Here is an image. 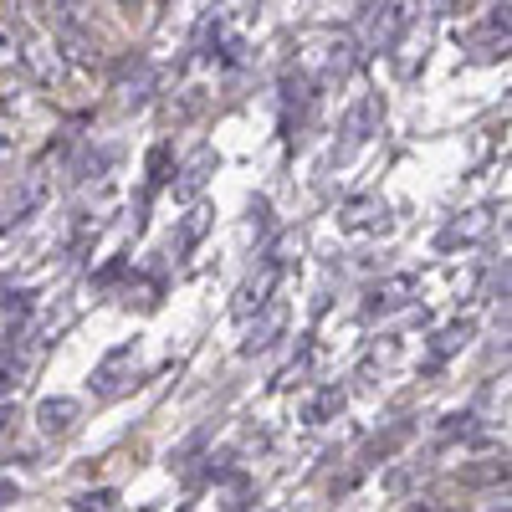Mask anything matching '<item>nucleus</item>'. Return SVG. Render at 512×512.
Segmentation results:
<instances>
[{
    "instance_id": "19",
    "label": "nucleus",
    "mask_w": 512,
    "mask_h": 512,
    "mask_svg": "<svg viewBox=\"0 0 512 512\" xmlns=\"http://www.w3.org/2000/svg\"><path fill=\"white\" fill-rule=\"evenodd\" d=\"M26 6H57V0H26Z\"/></svg>"
},
{
    "instance_id": "17",
    "label": "nucleus",
    "mask_w": 512,
    "mask_h": 512,
    "mask_svg": "<svg viewBox=\"0 0 512 512\" xmlns=\"http://www.w3.org/2000/svg\"><path fill=\"white\" fill-rule=\"evenodd\" d=\"M11 502H21V487L11 477H0V507H11Z\"/></svg>"
},
{
    "instance_id": "6",
    "label": "nucleus",
    "mask_w": 512,
    "mask_h": 512,
    "mask_svg": "<svg viewBox=\"0 0 512 512\" xmlns=\"http://www.w3.org/2000/svg\"><path fill=\"white\" fill-rule=\"evenodd\" d=\"M344 405H349V395H344V384H323V390L303 405V425H328V420H338L344 415Z\"/></svg>"
},
{
    "instance_id": "2",
    "label": "nucleus",
    "mask_w": 512,
    "mask_h": 512,
    "mask_svg": "<svg viewBox=\"0 0 512 512\" xmlns=\"http://www.w3.org/2000/svg\"><path fill=\"white\" fill-rule=\"evenodd\" d=\"M415 292H420V282H415L410 272H395V277L374 282V287L364 292V318H390V313L410 308V303H415Z\"/></svg>"
},
{
    "instance_id": "20",
    "label": "nucleus",
    "mask_w": 512,
    "mask_h": 512,
    "mask_svg": "<svg viewBox=\"0 0 512 512\" xmlns=\"http://www.w3.org/2000/svg\"><path fill=\"white\" fill-rule=\"evenodd\" d=\"M6 420H11V410H0V431H6Z\"/></svg>"
},
{
    "instance_id": "18",
    "label": "nucleus",
    "mask_w": 512,
    "mask_h": 512,
    "mask_svg": "<svg viewBox=\"0 0 512 512\" xmlns=\"http://www.w3.org/2000/svg\"><path fill=\"white\" fill-rule=\"evenodd\" d=\"M205 231V210H190V226H185V241H195Z\"/></svg>"
},
{
    "instance_id": "16",
    "label": "nucleus",
    "mask_w": 512,
    "mask_h": 512,
    "mask_svg": "<svg viewBox=\"0 0 512 512\" xmlns=\"http://www.w3.org/2000/svg\"><path fill=\"white\" fill-rule=\"evenodd\" d=\"M72 507H118V492H113V487H98V492H82V497H72Z\"/></svg>"
},
{
    "instance_id": "8",
    "label": "nucleus",
    "mask_w": 512,
    "mask_h": 512,
    "mask_svg": "<svg viewBox=\"0 0 512 512\" xmlns=\"http://www.w3.org/2000/svg\"><path fill=\"white\" fill-rule=\"evenodd\" d=\"M21 67V26L11 16H0V72Z\"/></svg>"
},
{
    "instance_id": "3",
    "label": "nucleus",
    "mask_w": 512,
    "mask_h": 512,
    "mask_svg": "<svg viewBox=\"0 0 512 512\" xmlns=\"http://www.w3.org/2000/svg\"><path fill=\"white\" fill-rule=\"evenodd\" d=\"M492 221H497V216H492V205L466 210V216H456V221L436 236V246H441V251H451V246H472V241H482V236L492 231Z\"/></svg>"
},
{
    "instance_id": "5",
    "label": "nucleus",
    "mask_w": 512,
    "mask_h": 512,
    "mask_svg": "<svg viewBox=\"0 0 512 512\" xmlns=\"http://www.w3.org/2000/svg\"><path fill=\"white\" fill-rule=\"evenodd\" d=\"M77 415H82V405H77L72 395H47V400L36 405V425H41L47 436H67L72 425H77Z\"/></svg>"
},
{
    "instance_id": "12",
    "label": "nucleus",
    "mask_w": 512,
    "mask_h": 512,
    "mask_svg": "<svg viewBox=\"0 0 512 512\" xmlns=\"http://www.w3.org/2000/svg\"><path fill=\"white\" fill-rule=\"evenodd\" d=\"M277 328H282V313H272V318H267L262 328H251V338L241 344V354H262V349L272 344V333H277Z\"/></svg>"
},
{
    "instance_id": "15",
    "label": "nucleus",
    "mask_w": 512,
    "mask_h": 512,
    "mask_svg": "<svg viewBox=\"0 0 512 512\" xmlns=\"http://www.w3.org/2000/svg\"><path fill=\"white\" fill-rule=\"evenodd\" d=\"M31 108V98H26V88H16V82H11V88H0V113H26Z\"/></svg>"
},
{
    "instance_id": "13",
    "label": "nucleus",
    "mask_w": 512,
    "mask_h": 512,
    "mask_svg": "<svg viewBox=\"0 0 512 512\" xmlns=\"http://www.w3.org/2000/svg\"><path fill=\"white\" fill-rule=\"evenodd\" d=\"M16 149H21V128L11 113H0V159H11Z\"/></svg>"
},
{
    "instance_id": "14",
    "label": "nucleus",
    "mask_w": 512,
    "mask_h": 512,
    "mask_svg": "<svg viewBox=\"0 0 512 512\" xmlns=\"http://www.w3.org/2000/svg\"><path fill=\"white\" fill-rule=\"evenodd\" d=\"M405 436H410V425H395L390 436H384V441H374V446L364 451V461H379V456H390V451H395V446H400Z\"/></svg>"
},
{
    "instance_id": "4",
    "label": "nucleus",
    "mask_w": 512,
    "mask_h": 512,
    "mask_svg": "<svg viewBox=\"0 0 512 512\" xmlns=\"http://www.w3.org/2000/svg\"><path fill=\"white\" fill-rule=\"evenodd\" d=\"M410 6H415V0H390V6L374 16V26H369V47L374 52H384V47H395V41H400V31L410 26Z\"/></svg>"
},
{
    "instance_id": "10",
    "label": "nucleus",
    "mask_w": 512,
    "mask_h": 512,
    "mask_svg": "<svg viewBox=\"0 0 512 512\" xmlns=\"http://www.w3.org/2000/svg\"><path fill=\"white\" fill-rule=\"evenodd\" d=\"M272 287H277V272H262V282H251V287L241 292V303H236V318H251V308H262Z\"/></svg>"
},
{
    "instance_id": "11",
    "label": "nucleus",
    "mask_w": 512,
    "mask_h": 512,
    "mask_svg": "<svg viewBox=\"0 0 512 512\" xmlns=\"http://www.w3.org/2000/svg\"><path fill=\"white\" fill-rule=\"evenodd\" d=\"M374 118H379V103H374V98H364V103L349 113V139H354V144H364V139H369Z\"/></svg>"
},
{
    "instance_id": "1",
    "label": "nucleus",
    "mask_w": 512,
    "mask_h": 512,
    "mask_svg": "<svg viewBox=\"0 0 512 512\" xmlns=\"http://www.w3.org/2000/svg\"><path fill=\"white\" fill-rule=\"evenodd\" d=\"M36 88H57V82L67 77V62H62V47H57V36L47 31H21V67Z\"/></svg>"
},
{
    "instance_id": "21",
    "label": "nucleus",
    "mask_w": 512,
    "mask_h": 512,
    "mask_svg": "<svg viewBox=\"0 0 512 512\" xmlns=\"http://www.w3.org/2000/svg\"><path fill=\"white\" fill-rule=\"evenodd\" d=\"M118 6H128V11H134V6H139V0H118Z\"/></svg>"
},
{
    "instance_id": "22",
    "label": "nucleus",
    "mask_w": 512,
    "mask_h": 512,
    "mask_svg": "<svg viewBox=\"0 0 512 512\" xmlns=\"http://www.w3.org/2000/svg\"><path fill=\"white\" fill-rule=\"evenodd\" d=\"M0 303H6V292H0Z\"/></svg>"
},
{
    "instance_id": "7",
    "label": "nucleus",
    "mask_w": 512,
    "mask_h": 512,
    "mask_svg": "<svg viewBox=\"0 0 512 512\" xmlns=\"http://www.w3.org/2000/svg\"><path fill=\"white\" fill-rule=\"evenodd\" d=\"M472 333H477V323H472V318L446 323V328L431 338V364H441V359H451L456 349H466V344H472Z\"/></svg>"
},
{
    "instance_id": "9",
    "label": "nucleus",
    "mask_w": 512,
    "mask_h": 512,
    "mask_svg": "<svg viewBox=\"0 0 512 512\" xmlns=\"http://www.w3.org/2000/svg\"><path fill=\"white\" fill-rule=\"evenodd\" d=\"M374 216H384L379 195H359V200H349V205H344V226H349V231H364V226H374Z\"/></svg>"
}]
</instances>
